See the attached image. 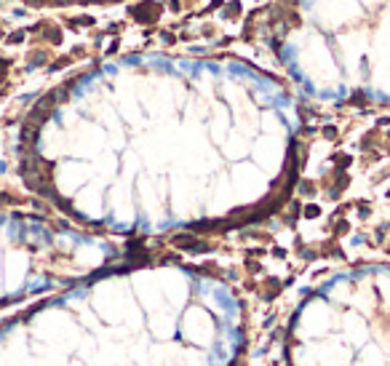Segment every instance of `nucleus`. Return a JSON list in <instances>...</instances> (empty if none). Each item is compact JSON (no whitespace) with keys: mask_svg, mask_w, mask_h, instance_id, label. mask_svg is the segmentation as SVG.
I'll return each mask as SVG.
<instances>
[{"mask_svg":"<svg viewBox=\"0 0 390 366\" xmlns=\"http://www.w3.org/2000/svg\"><path fill=\"white\" fill-rule=\"evenodd\" d=\"M297 131L292 91L246 59L128 54L59 83L29 118L27 152L80 217L166 230L259 203Z\"/></svg>","mask_w":390,"mask_h":366,"instance_id":"f257e3e1","label":"nucleus"},{"mask_svg":"<svg viewBox=\"0 0 390 366\" xmlns=\"http://www.w3.org/2000/svg\"><path fill=\"white\" fill-rule=\"evenodd\" d=\"M265 32L284 75L308 96L390 102V0H275Z\"/></svg>","mask_w":390,"mask_h":366,"instance_id":"f03ea898","label":"nucleus"},{"mask_svg":"<svg viewBox=\"0 0 390 366\" xmlns=\"http://www.w3.org/2000/svg\"><path fill=\"white\" fill-rule=\"evenodd\" d=\"M102 251L83 235L0 214V300L86 270Z\"/></svg>","mask_w":390,"mask_h":366,"instance_id":"7ed1b4c3","label":"nucleus"},{"mask_svg":"<svg viewBox=\"0 0 390 366\" xmlns=\"http://www.w3.org/2000/svg\"><path fill=\"white\" fill-rule=\"evenodd\" d=\"M27 5H91V3H112V0H13Z\"/></svg>","mask_w":390,"mask_h":366,"instance_id":"20e7f679","label":"nucleus"}]
</instances>
